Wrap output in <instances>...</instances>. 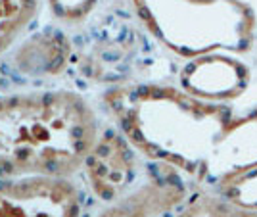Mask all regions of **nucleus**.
Segmentation results:
<instances>
[{
  "label": "nucleus",
  "mask_w": 257,
  "mask_h": 217,
  "mask_svg": "<svg viewBox=\"0 0 257 217\" xmlns=\"http://www.w3.org/2000/svg\"><path fill=\"white\" fill-rule=\"evenodd\" d=\"M175 217H257V207L240 206L223 196L198 194L188 200Z\"/></svg>",
  "instance_id": "nucleus-8"
},
{
  "label": "nucleus",
  "mask_w": 257,
  "mask_h": 217,
  "mask_svg": "<svg viewBox=\"0 0 257 217\" xmlns=\"http://www.w3.org/2000/svg\"><path fill=\"white\" fill-rule=\"evenodd\" d=\"M219 196L240 206L257 207V165L223 175L219 179Z\"/></svg>",
  "instance_id": "nucleus-9"
},
{
  "label": "nucleus",
  "mask_w": 257,
  "mask_h": 217,
  "mask_svg": "<svg viewBox=\"0 0 257 217\" xmlns=\"http://www.w3.org/2000/svg\"><path fill=\"white\" fill-rule=\"evenodd\" d=\"M90 186L100 198H117L135 177V154L128 142L119 135L107 133L100 137L85 163Z\"/></svg>",
  "instance_id": "nucleus-5"
},
{
  "label": "nucleus",
  "mask_w": 257,
  "mask_h": 217,
  "mask_svg": "<svg viewBox=\"0 0 257 217\" xmlns=\"http://www.w3.org/2000/svg\"><path fill=\"white\" fill-rule=\"evenodd\" d=\"M98 139L96 116L75 92L0 96V175L69 177Z\"/></svg>",
  "instance_id": "nucleus-1"
},
{
  "label": "nucleus",
  "mask_w": 257,
  "mask_h": 217,
  "mask_svg": "<svg viewBox=\"0 0 257 217\" xmlns=\"http://www.w3.org/2000/svg\"><path fill=\"white\" fill-rule=\"evenodd\" d=\"M96 0H50L54 14L65 22L83 20L88 12L94 8Z\"/></svg>",
  "instance_id": "nucleus-10"
},
{
  "label": "nucleus",
  "mask_w": 257,
  "mask_h": 217,
  "mask_svg": "<svg viewBox=\"0 0 257 217\" xmlns=\"http://www.w3.org/2000/svg\"><path fill=\"white\" fill-rule=\"evenodd\" d=\"M37 8L39 0H0V54L29 27Z\"/></svg>",
  "instance_id": "nucleus-7"
},
{
  "label": "nucleus",
  "mask_w": 257,
  "mask_h": 217,
  "mask_svg": "<svg viewBox=\"0 0 257 217\" xmlns=\"http://www.w3.org/2000/svg\"><path fill=\"white\" fill-rule=\"evenodd\" d=\"M133 4L154 35L184 54L240 48L253 29L251 10L236 0H133Z\"/></svg>",
  "instance_id": "nucleus-3"
},
{
  "label": "nucleus",
  "mask_w": 257,
  "mask_h": 217,
  "mask_svg": "<svg viewBox=\"0 0 257 217\" xmlns=\"http://www.w3.org/2000/svg\"><path fill=\"white\" fill-rule=\"evenodd\" d=\"M109 106L140 152L192 175L219 171L221 146L234 123L221 106L165 87L111 92Z\"/></svg>",
  "instance_id": "nucleus-2"
},
{
  "label": "nucleus",
  "mask_w": 257,
  "mask_h": 217,
  "mask_svg": "<svg viewBox=\"0 0 257 217\" xmlns=\"http://www.w3.org/2000/svg\"><path fill=\"white\" fill-rule=\"evenodd\" d=\"M246 69L244 65L234 64V60L225 58H207L192 64L184 73V83L192 94L204 96H226L236 94L244 87Z\"/></svg>",
  "instance_id": "nucleus-6"
},
{
  "label": "nucleus",
  "mask_w": 257,
  "mask_h": 217,
  "mask_svg": "<svg viewBox=\"0 0 257 217\" xmlns=\"http://www.w3.org/2000/svg\"><path fill=\"white\" fill-rule=\"evenodd\" d=\"M0 217H81V194L67 177L0 175Z\"/></svg>",
  "instance_id": "nucleus-4"
}]
</instances>
